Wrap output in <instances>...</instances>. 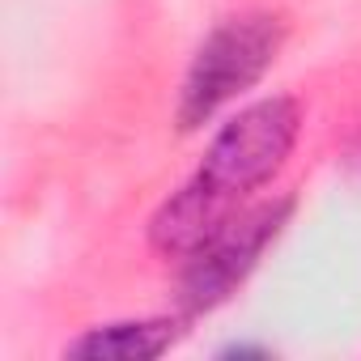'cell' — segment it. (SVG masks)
Segmentation results:
<instances>
[{
    "mask_svg": "<svg viewBox=\"0 0 361 361\" xmlns=\"http://www.w3.org/2000/svg\"><path fill=\"white\" fill-rule=\"evenodd\" d=\"M174 319H136V323H106L85 331L64 348V357H85V361H149L161 357L178 340Z\"/></svg>",
    "mask_w": 361,
    "mask_h": 361,
    "instance_id": "277c9868",
    "label": "cell"
},
{
    "mask_svg": "<svg viewBox=\"0 0 361 361\" xmlns=\"http://www.w3.org/2000/svg\"><path fill=\"white\" fill-rule=\"evenodd\" d=\"M285 43V22L276 13H238L226 18L192 56L183 90H178V106L174 119L183 132L209 123L230 98H238L243 90H251L268 64L276 60Z\"/></svg>",
    "mask_w": 361,
    "mask_h": 361,
    "instance_id": "7a4b0ae2",
    "label": "cell"
},
{
    "mask_svg": "<svg viewBox=\"0 0 361 361\" xmlns=\"http://www.w3.org/2000/svg\"><path fill=\"white\" fill-rule=\"evenodd\" d=\"M285 217H289V200H285V204L255 209V213H247V217L221 226L204 247H196V251L188 255L183 285H178V289H183V293H178V298H183V306H188L192 314L217 306V302L255 268V259H259L264 247L276 238V230H281Z\"/></svg>",
    "mask_w": 361,
    "mask_h": 361,
    "instance_id": "3957f363",
    "label": "cell"
},
{
    "mask_svg": "<svg viewBox=\"0 0 361 361\" xmlns=\"http://www.w3.org/2000/svg\"><path fill=\"white\" fill-rule=\"evenodd\" d=\"M298 128H302V111L285 94L259 98L247 111H238L230 123H221L200 170L157 209L149 226L153 247L178 259L204 247L221 226L234 221V209L285 166Z\"/></svg>",
    "mask_w": 361,
    "mask_h": 361,
    "instance_id": "6da1fadb",
    "label": "cell"
}]
</instances>
